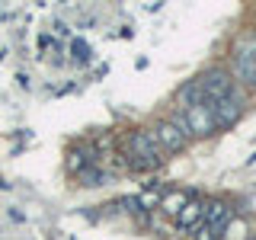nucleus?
I'll list each match as a JSON object with an SVG mask.
<instances>
[{
    "label": "nucleus",
    "instance_id": "obj_4",
    "mask_svg": "<svg viewBox=\"0 0 256 240\" xmlns=\"http://www.w3.org/2000/svg\"><path fill=\"white\" fill-rule=\"evenodd\" d=\"M212 112H214V125H218V128L234 125L237 118H240V112H244V102H240L237 90L228 93V96H221V100H214L212 102Z\"/></svg>",
    "mask_w": 256,
    "mask_h": 240
},
{
    "label": "nucleus",
    "instance_id": "obj_5",
    "mask_svg": "<svg viewBox=\"0 0 256 240\" xmlns=\"http://www.w3.org/2000/svg\"><path fill=\"white\" fill-rule=\"evenodd\" d=\"M154 138H157V144H160V150H170V154H176V150L186 148V134H182L173 122H160V125L154 128Z\"/></svg>",
    "mask_w": 256,
    "mask_h": 240
},
{
    "label": "nucleus",
    "instance_id": "obj_12",
    "mask_svg": "<svg viewBox=\"0 0 256 240\" xmlns=\"http://www.w3.org/2000/svg\"><path fill=\"white\" fill-rule=\"evenodd\" d=\"M80 180H84V186H100L102 173L100 170H84V173H80Z\"/></svg>",
    "mask_w": 256,
    "mask_h": 240
},
{
    "label": "nucleus",
    "instance_id": "obj_1",
    "mask_svg": "<svg viewBox=\"0 0 256 240\" xmlns=\"http://www.w3.org/2000/svg\"><path fill=\"white\" fill-rule=\"evenodd\" d=\"M128 150H132V160H128L132 170H154L160 164V154H164L150 128H138V132L128 138Z\"/></svg>",
    "mask_w": 256,
    "mask_h": 240
},
{
    "label": "nucleus",
    "instance_id": "obj_7",
    "mask_svg": "<svg viewBox=\"0 0 256 240\" xmlns=\"http://www.w3.org/2000/svg\"><path fill=\"white\" fill-rule=\"evenodd\" d=\"M176 102H180L176 109H189V106H198V102H205L202 86H198V77H196V80H189V84L182 86L180 93H176Z\"/></svg>",
    "mask_w": 256,
    "mask_h": 240
},
{
    "label": "nucleus",
    "instance_id": "obj_9",
    "mask_svg": "<svg viewBox=\"0 0 256 240\" xmlns=\"http://www.w3.org/2000/svg\"><path fill=\"white\" fill-rule=\"evenodd\" d=\"M186 205H189V196H186V192H170V196L160 198V208H164L166 214H173V218H176V214H180Z\"/></svg>",
    "mask_w": 256,
    "mask_h": 240
},
{
    "label": "nucleus",
    "instance_id": "obj_13",
    "mask_svg": "<svg viewBox=\"0 0 256 240\" xmlns=\"http://www.w3.org/2000/svg\"><path fill=\"white\" fill-rule=\"evenodd\" d=\"M253 90H256V84H253Z\"/></svg>",
    "mask_w": 256,
    "mask_h": 240
},
{
    "label": "nucleus",
    "instance_id": "obj_11",
    "mask_svg": "<svg viewBox=\"0 0 256 240\" xmlns=\"http://www.w3.org/2000/svg\"><path fill=\"white\" fill-rule=\"evenodd\" d=\"M68 166H70L74 173H84V166H86V154L74 150V154H70V160H68Z\"/></svg>",
    "mask_w": 256,
    "mask_h": 240
},
{
    "label": "nucleus",
    "instance_id": "obj_10",
    "mask_svg": "<svg viewBox=\"0 0 256 240\" xmlns=\"http://www.w3.org/2000/svg\"><path fill=\"white\" fill-rule=\"evenodd\" d=\"M70 52H74L77 61H90V45H86L84 38H74V42H70Z\"/></svg>",
    "mask_w": 256,
    "mask_h": 240
},
{
    "label": "nucleus",
    "instance_id": "obj_6",
    "mask_svg": "<svg viewBox=\"0 0 256 240\" xmlns=\"http://www.w3.org/2000/svg\"><path fill=\"white\" fill-rule=\"evenodd\" d=\"M228 221H230V208L224 205V202H212V205H202V224L208 230H212L214 237L221 234L224 228H228Z\"/></svg>",
    "mask_w": 256,
    "mask_h": 240
},
{
    "label": "nucleus",
    "instance_id": "obj_3",
    "mask_svg": "<svg viewBox=\"0 0 256 240\" xmlns=\"http://www.w3.org/2000/svg\"><path fill=\"white\" fill-rule=\"evenodd\" d=\"M198 86H202L205 102H214V100H221V96L234 93V77H230V70L214 68V70H208V74L198 77Z\"/></svg>",
    "mask_w": 256,
    "mask_h": 240
},
{
    "label": "nucleus",
    "instance_id": "obj_8",
    "mask_svg": "<svg viewBox=\"0 0 256 240\" xmlns=\"http://www.w3.org/2000/svg\"><path fill=\"white\" fill-rule=\"evenodd\" d=\"M198 221H202V205L198 202H189L180 214H176V228L180 230H196Z\"/></svg>",
    "mask_w": 256,
    "mask_h": 240
},
{
    "label": "nucleus",
    "instance_id": "obj_2",
    "mask_svg": "<svg viewBox=\"0 0 256 240\" xmlns=\"http://www.w3.org/2000/svg\"><path fill=\"white\" fill-rule=\"evenodd\" d=\"M182 116V128H186V138H205L212 134L214 128V112H212V102H198V106H189V109H176Z\"/></svg>",
    "mask_w": 256,
    "mask_h": 240
}]
</instances>
